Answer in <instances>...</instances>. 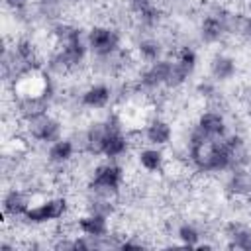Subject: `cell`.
Wrapping results in <instances>:
<instances>
[{"label":"cell","instance_id":"obj_10","mask_svg":"<svg viewBox=\"0 0 251 251\" xmlns=\"http://www.w3.org/2000/svg\"><path fill=\"white\" fill-rule=\"evenodd\" d=\"M208 71H210V76L216 82H227L237 75V61H235L233 55L220 51L210 59Z\"/></svg>","mask_w":251,"mask_h":251},{"label":"cell","instance_id":"obj_11","mask_svg":"<svg viewBox=\"0 0 251 251\" xmlns=\"http://www.w3.org/2000/svg\"><path fill=\"white\" fill-rule=\"evenodd\" d=\"M133 53H135V57H137L141 63H145V65L153 63V61H157V59H161V57H169V55H167V47H165V43L161 41V37H159L157 33L147 35V37H143L137 45H133Z\"/></svg>","mask_w":251,"mask_h":251},{"label":"cell","instance_id":"obj_16","mask_svg":"<svg viewBox=\"0 0 251 251\" xmlns=\"http://www.w3.org/2000/svg\"><path fill=\"white\" fill-rule=\"evenodd\" d=\"M76 157V151L69 137H63L51 145H47V161L57 163V165H71L73 159Z\"/></svg>","mask_w":251,"mask_h":251},{"label":"cell","instance_id":"obj_12","mask_svg":"<svg viewBox=\"0 0 251 251\" xmlns=\"http://www.w3.org/2000/svg\"><path fill=\"white\" fill-rule=\"evenodd\" d=\"M137 165L149 173V175H157V173H163L165 165H167V157H165V151L163 147H155V145H149V147H141L137 151Z\"/></svg>","mask_w":251,"mask_h":251},{"label":"cell","instance_id":"obj_18","mask_svg":"<svg viewBox=\"0 0 251 251\" xmlns=\"http://www.w3.org/2000/svg\"><path fill=\"white\" fill-rule=\"evenodd\" d=\"M69 141L73 143V147H75V151H76V155H84V153H88V145H90V137H88V127H73L71 131H69Z\"/></svg>","mask_w":251,"mask_h":251},{"label":"cell","instance_id":"obj_6","mask_svg":"<svg viewBox=\"0 0 251 251\" xmlns=\"http://www.w3.org/2000/svg\"><path fill=\"white\" fill-rule=\"evenodd\" d=\"M112 102V86L108 82H92L86 84L80 94V104L84 110H106Z\"/></svg>","mask_w":251,"mask_h":251},{"label":"cell","instance_id":"obj_3","mask_svg":"<svg viewBox=\"0 0 251 251\" xmlns=\"http://www.w3.org/2000/svg\"><path fill=\"white\" fill-rule=\"evenodd\" d=\"M33 204V194L22 186H14L6 190L2 198V212L8 222H18Z\"/></svg>","mask_w":251,"mask_h":251},{"label":"cell","instance_id":"obj_14","mask_svg":"<svg viewBox=\"0 0 251 251\" xmlns=\"http://www.w3.org/2000/svg\"><path fill=\"white\" fill-rule=\"evenodd\" d=\"M76 227H78L80 233L94 235V237L106 235V233L112 229L110 218L100 216V214H92V212H86V214H82L80 218H76Z\"/></svg>","mask_w":251,"mask_h":251},{"label":"cell","instance_id":"obj_22","mask_svg":"<svg viewBox=\"0 0 251 251\" xmlns=\"http://www.w3.org/2000/svg\"><path fill=\"white\" fill-rule=\"evenodd\" d=\"M249 169H251V167H249Z\"/></svg>","mask_w":251,"mask_h":251},{"label":"cell","instance_id":"obj_13","mask_svg":"<svg viewBox=\"0 0 251 251\" xmlns=\"http://www.w3.org/2000/svg\"><path fill=\"white\" fill-rule=\"evenodd\" d=\"M129 149H131V141H129L127 131H108L102 157L110 161H120L129 153Z\"/></svg>","mask_w":251,"mask_h":251},{"label":"cell","instance_id":"obj_21","mask_svg":"<svg viewBox=\"0 0 251 251\" xmlns=\"http://www.w3.org/2000/svg\"><path fill=\"white\" fill-rule=\"evenodd\" d=\"M243 200H245V202H247V204H249V206H251V188H249V192H247V196H245V198H243Z\"/></svg>","mask_w":251,"mask_h":251},{"label":"cell","instance_id":"obj_7","mask_svg":"<svg viewBox=\"0 0 251 251\" xmlns=\"http://www.w3.org/2000/svg\"><path fill=\"white\" fill-rule=\"evenodd\" d=\"M222 188L227 198H245L251 188V169L249 167L229 169Z\"/></svg>","mask_w":251,"mask_h":251},{"label":"cell","instance_id":"obj_8","mask_svg":"<svg viewBox=\"0 0 251 251\" xmlns=\"http://www.w3.org/2000/svg\"><path fill=\"white\" fill-rule=\"evenodd\" d=\"M218 143L220 141L206 139V141H200V143L190 145L188 163H190V167H192L194 173H198V175H210V165H212V157H214V151H216Z\"/></svg>","mask_w":251,"mask_h":251},{"label":"cell","instance_id":"obj_15","mask_svg":"<svg viewBox=\"0 0 251 251\" xmlns=\"http://www.w3.org/2000/svg\"><path fill=\"white\" fill-rule=\"evenodd\" d=\"M86 127H88V137H90L88 153L94 155V157H102L104 155V145H106V139H108V124H106V118L92 120Z\"/></svg>","mask_w":251,"mask_h":251},{"label":"cell","instance_id":"obj_5","mask_svg":"<svg viewBox=\"0 0 251 251\" xmlns=\"http://www.w3.org/2000/svg\"><path fill=\"white\" fill-rule=\"evenodd\" d=\"M222 235L229 249H251V226L239 218H231L222 224Z\"/></svg>","mask_w":251,"mask_h":251},{"label":"cell","instance_id":"obj_17","mask_svg":"<svg viewBox=\"0 0 251 251\" xmlns=\"http://www.w3.org/2000/svg\"><path fill=\"white\" fill-rule=\"evenodd\" d=\"M175 235L178 237L182 247H196L204 233H202V227L198 224H194V222H180L175 227Z\"/></svg>","mask_w":251,"mask_h":251},{"label":"cell","instance_id":"obj_20","mask_svg":"<svg viewBox=\"0 0 251 251\" xmlns=\"http://www.w3.org/2000/svg\"><path fill=\"white\" fill-rule=\"evenodd\" d=\"M4 6L12 12H18V10H25L27 6H31V0H4Z\"/></svg>","mask_w":251,"mask_h":251},{"label":"cell","instance_id":"obj_4","mask_svg":"<svg viewBox=\"0 0 251 251\" xmlns=\"http://www.w3.org/2000/svg\"><path fill=\"white\" fill-rule=\"evenodd\" d=\"M196 126L214 141H222V137L229 131L227 118L222 112V108H208L200 112L196 118Z\"/></svg>","mask_w":251,"mask_h":251},{"label":"cell","instance_id":"obj_9","mask_svg":"<svg viewBox=\"0 0 251 251\" xmlns=\"http://www.w3.org/2000/svg\"><path fill=\"white\" fill-rule=\"evenodd\" d=\"M143 133H145V141L149 145H155V147H165L173 141L175 133H173V126L169 120L161 118V116H155L151 118L145 126H143Z\"/></svg>","mask_w":251,"mask_h":251},{"label":"cell","instance_id":"obj_1","mask_svg":"<svg viewBox=\"0 0 251 251\" xmlns=\"http://www.w3.org/2000/svg\"><path fill=\"white\" fill-rule=\"evenodd\" d=\"M124 33L108 24H92L86 29V45L90 55H104L122 49Z\"/></svg>","mask_w":251,"mask_h":251},{"label":"cell","instance_id":"obj_2","mask_svg":"<svg viewBox=\"0 0 251 251\" xmlns=\"http://www.w3.org/2000/svg\"><path fill=\"white\" fill-rule=\"evenodd\" d=\"M53 104L51 100L41 94V92H25V94H16L12 100V110H14V118L18 120H27L45 112H51Z\"/></svg>","mask_w":251,"mask_h":251},{"label":"cell","instance_id":"obj_19","mask_svg":"<svg viewBox=\"0 0 251 251\" xmlns=\"http://www.w3.org/2000/svg\"><path fill=\"white\" fill-rule=\"evenodd\" d=\"M126 4H127V8H129L133 14H137V12H141V10L149 8V6H155V4L165 6L163 0H126Z\"/></svg>","mask_w":251,"mask_h":251}]
</instances>
